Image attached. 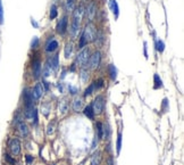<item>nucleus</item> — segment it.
<instances>
[{
    "label": "nucleus",
    "mask_w": 184,
    "mask_h": 165,
    "mask_svg": "<svg viewBox=\"0 0 184 165\" xmlns=\"http://www.w3.org/2000/svg\"><path fill=\"white\" fill-rule=\"evenodd\" d=\"M83 15H84V8L82 6L77 7L76 9L74 11V13H73V20H72L71 29H69V32H71V36L73 39H75L78 36L80 24H81V20Z\"/></svg>",
    "instance_id": "obj_1"
},
{
    "label": "nucleus",
    "mask_w": 184,
    "mask_h": 165,
    "mask_svg": "<svg viewBox=\"0 0 184 165\" xmlns=\"http://www.w3.org/2000/svg\"><path fill=\"white\" fill-rule=\"evenodd\" d=\"M81 38L85 41V43L92 42L94 40H97V31H96V27L92 25V24H87L84 29V31L82 33Z\"/></svg>",
    "instance_id": "obj_2"
},
{
    "label": "nucleus",
    "mask_w": 184,
    "mask_h": 165,
    "mask_svg": "<svg viewBox=\"0 0 184 165\" xmlns=\"http://www.w3.org/2000/svg\"><path fill=\"white\" fill-rule=\"evenodd\" d=\"M91 107L94 114H97V115L101 114L103 108H105V99H103V97L102 96H97L94 98V100L92 101Z\"/></svg>",
    "instance_id": "obj_3"
},
{
    "label": "nucleus",
    "mask_w": 184,
    "mask_h": 165,
    "mask_svg": "<svg viewBox=\"0 0 184 165\" xmlns=\"http://www.w3.org/2000/svg\"><path fill=\"white\" fill-rule=\"evenodd\" d=\"M89 58H90V50H89V48H84V49H82L81 52L77 55L76 57V62L78 64V66H85L89 62Z\"/></svg>",
    "instance_id": "obj_4"
},
{
    "label": "nucleus",
    "mask_w": 184,
    "mask_h": 165,
    "mask_svg": "<svg viewBox=\"0 0 184 165\" xmlns=\"http://www.w3.org/2000/svg\"><path fill=\"white\" fill-rule=\"evenodd\" d=\"M100 62H101V52L94 51L89 58V67L92 68V70H96V68L99 67Z\"/></svg>",
    "instance_id": "obj_5"
},
{
    "label": "nucleus",
    "mask_w": 184,
    "mask_h": 165,
    "mask_svg": "<svg viewBox=\"0 0 184 165\" xmlns=\"http://www.w3.org/2000/svg\"><path fill=\"white\" fill-rule=\"evenodd\" d=\"M8 146H9V149L13 155L16 156V155H18L20 153V141L17 138L10 139L9 142H8Z\"/></svg>",
    "instance_id": "obj_6"
},
{
    "label": "nucleus",
    "mask_w": 184,
    "mask_h": 165,
    "mask_svg": "<svg viewBox=\"0 0 184 165\" xmlns=\"http://www.w3.org/2000/svg\"><path fill=\"white\" fill-rule=\"evenodd\" d=\"M32 97H33V99H35V100H38V99H40L42 96H43V93H44V88H43V83L41 82H38L34 86V88H33V90H32Z\"/></svg>",
    "instance_id": "obj_7"
},
{
    "label": "nucleus",
    "mask_w": 184,
    "mask_h": 165,
    "mask_svg": "<svg viewBox=\"0 0 184 165\" xmlns=\"http://www.w3.org/2000/svg\"><path fill=\"white\" fill-rule=\"evenodd\" d=\"M68 29V17L67 16H64L60 21L58 22L57 24V33L59 34H65Z\"/></svg>",
    "instance_id": "obj_8"
},
{
    "label": "nucleus",
    "mask_w": 184,
    "mask_h": 165,
    "mask_svg": "<svg viewBox=\"0 0 184 165\" xmlns=\"http://www.w3.org/2000/svg\"><path fill=\"white\" fill-rule=\"evenodd\" d=\"M87 17H89L90 21H92V20L96 17V15H97V4H96L94 1H91L90 5L87 6Z\"/></svg>",
    "instance_id": "obj_9"
},
{
    "label": "nucleus",
    "mask_w": 184,
    "mask_h": 165,
    "mask_svg": "<svg viewBox=\"0 0 184 165\" xmlns=\"http://www.w3.org/2000/svg\"><path fill=\"white\" fill-rule=\"evenodd\" d=\"M58 46H59L58 41L55 40V39H52V36H51V39L48 40V42H47V45H46V51L47 52H54L55 50L58 49Z\"/></svg>",
    "instance_id": "obj_10"
},
{
    "label": "nucleus",
    "mask_w": 184,
    "mask_h": 165,
    "mask_svg": "<svg viewBox=\"0 0 184 165\" xmlns=\"http://www.w3.org/2000/svg\"><path fill=\"white\" fill-rule=\"evenodd\" d=\"M47 64L51 67L52 71H55V72L58 71V67H59V55H55L51 58H49V61H48Z\"/></svg>",
    "instance_id": "obj_11"
},
{
    "label": "nucleus",
    "mask_w": 184,
    "mask_h": 165,
    "mask_svg": "<svg viewBox=\"0 0 184 165\" xmlns=\"http://www.w3.org/2000/svg\"><path fill=\"white\" fill-rule=\"evenodd\" d=\"M32 70H33V74H34V79H38L41 74V62L39 59H36L32 64Z\"/></svg>",
    "instance_id": "obj_12"
},
{
    "label": "nucleus",
    "mask_w": 184,
    "mask_h": 165,
    "mask_svg": "<svg viewBox=\"0 0 184 165\" xmlns=\"http://www.w3.org/2000/svg\"><path fill=\"white\" fill-rule=\"evenodd\" d=\"M101 153L99 151V150H97L94 154L91 156V160H90V164L91 165H100V163H101Z\"/></svg>",
    "instance_id": "obj_13"
},
{
    "label": "nucleus",
    "mask_w": 184,
    "mask_h": 165,
    "mask_svg": "<svg viewBox=\"0 0 184 165\" xmlns=\"http://www.w3.org/2000/svg\"><path fill=\"white\" fill-rule=\"evenodd\" d=\"M58 109H59V113L60 114H66L68 111V101L66 98H63L61 100H59L58 104Z\"/></svg>",
    "instance_id": "obj_14"
},
{
    "label": "nucleus",
    "mask_w": 184,
    "mask_h": 165,
    "mask_svg": "<svg viewBox=\"0 0 184 165\" xmlns=\"http://www.w3.org/2000/svg\"><path fill=\"white\" fill-rule=\"evenodd\" d=\"M109 8L110 11H112L114 16L117 18L118 15H119V7H118V4L116 0H109Z\"/></svg>",
    "instance_id": "obj_15"
},
{
    "label": "nucleus",
    "mask_w": 184,
    "mask_h": 165,
    "mask_svg": "<svg viewBox=\"0 0 184 165\" xmlns=\"http://www.w3.org/2000/svg\"><path fill=\"white\" fill-rule=\"evenodd\" d=\"M83 108V99L80 98V97H76L73 101V109L75 112H80Z\"/></svg>",
    "instance_id": "obj_16"
},
{
    "label": "nucleus",
    "mask_w": 184,
    "mask_h": 165,
    "mask_svg": "<svg viewBox=\"0 0 184 165\" xmlns=\"http://www.w3.org/2000/svg\"><path fill=\"white\" fill-rule=\"evenodd\" d=\"M17 128H18V131H20V135H23V137H26V135L29 134V129H27V125H26L24 122H20Z\"/></svg>",
    "instance_id": "obj_17"
},
{
    "label": "nucleus",
    "mask_w": 184,
    "mask_h": 165,
    "mask_svg": "<svg viewBox=\"0 0 184 165\" xmlns=\"http://www.w3.org/2000/svg\"><path fill=\"white\" fill-rule=\"evenodd\" d=\"M83 113H84V115H85L87 117H89L90 120L94 119V115H96V114L93 113V111H92L91 105H90V106H87V107L84 108V111H83Z\"/></svg>",
    "instance_id": "obj_18"
},
{
    "label": "nucleus",
    "mask_w": 184,
    "mask_h": 165,
    "mask_svg": "<svg viewBox=\"0 0 184 165\" xmlns=\"http://www.w3.org/2000/svg\"><path fill=\"white\" fill-rule=\"evenodd\" d=\"M153 82H155V86H153V88L155 89L163 88V81H161V79L159 77L158 74H155V75H153Z\"/></svg>",
    "instance_id": "obj_19"
},
{
    "label": "nucleus",
    "mask_w": 184,
    "mask_h": 165,
    "mask_svg": "<svg viewBox=\"0 0 184 165\" xmlns=\"http://www.w3.org/2000/svg\"><path fill=\"white\" fill-rule=\"evenodd\" d=\"M109 134H110L109 125H108V124H102V134H101V138H103V139H108V138H109Z\"/></svg>",
    "instance_id": "obj_20"
},
{
    "label": "nucleus",
    "mask_w": 184,
    "mask_h": 165,
    "mask_svg": "<svg viewBox=\"0 0 184 165\" xmlns=\"http://www.w3.org/2000/svg\"><path fill=\"white\" fill-rule=\"evenodd\" d=\"M49 111H50V105L48 103L41 105V112H42V114H43L44 116H48V115H49Z\"/></svg>",
    "instance_id": "obj_21"
},
{
    "label": "nucleus",
    "mask_w": 184,
    "mask_h": 165,
    "mask_svg": "<svg viewBox=\"0 0 184 165\" xmlns=\"http://www.w3.org/2000/svg\"><path fill=\"white\" fill-rule=\"evenodd\" d=\"M109 74H110V77L112 80H115L116 76H117V70H116L115 65H112V64L109 65Z\"/></svg>",
    "instance_id": "obj_22"
},
{
    "label": "nucleus",
    "mask_w": 184,
    "mask_h": 165,
    "mask_svg": "<svg viewBox=\"0 0 184 165\" xmlns=\"http://www.w3.org/2000/svg\"><path fill=\"white\" fill-rule=\"evenodd\" d=\"M89 80V72H87L85 68H82L81 70V81L83 83L87 82Z\"/></svg>",
    "instance_id": "obj_23"
},
{
    "label": "nucleus",
    "mask_w": 184,
    "mask_h": 165,
    "mask_svg": "<svg viewBox=\"0 0 184 165\" xmlns=\"http://www.w3.org/2000/svg\"><path fill=\"white\" fill-rule=\"evenodd\" d=\"M72 50H73V45H72V43H67L66 47H65V57H66V58H69V57H71Z\"/></svg>",
    "instance_id": "obj_24"
},
{
    "label": "nucleus",
    "mask_w": 184,
    "mask_h": 165,
    "mask_svg": "<svg viewBox=\"0 0 184 165\" xmlns=\"http://www.w3.org/2000/svg\"><path fill=\"white\" fill-rule=\"evenodd\" d=\"M58 15V11H57V6L52 5L50 8V20H55Z\"/></svg>",
    "instance_id": "obj_25"
},
{
    "label": "nucleus",
    "mask_w": 184,
    "mask_h": 165,
    "mask_svg": "<svg viewBox=\"0 0 184 165\" xmlns=\"http://www.w3.org/2000/svg\"><path fill=\"white\" fill-rule=\"evenodd\" d=\"M93 90H96V87H94V82L91 83V84L89 86V88L85 89V91H84V97H87V96H90V95L93 92Z\"/></svg>",
    "instance_id": "obj_26"
},
{
    "label": "nucleus",
    "mask_w": 184,
    "mask_h": 165,
    "mask_svg": "<svg viewBox=\"0 0 184 165\" xmlns=\"http://www.w3.org/2000/svg\"><path fill=\"white\" fill-rule=\"evenodd\" d=\"M156 47H157V50H158L159 52H163L164 49H165V43H164L163 40L158 39L157 42H156Z\"/></svg>",
    "instance_id": "obj_27"
},
{
    "label": "nucleus",
    "mask_w": 184,
    "mask_h": 165,
    "mask_svg": "<svg viewBox=\"0 0 184 165\" xmlns=\"http://www.w3.org/2000/svg\"><path fill=\"white\" fill-rule=\"evenodd\" d=\"M75 7V0H66V9L67 11H73Z\"/></svg>",
    "instance_id": "obj_28"
},
{
    "label": "nucleus",
    "mask_w": 184,
    "mask_h": 165,
    "mask_svg": "<svg viewBox=\"0 0 184 165\" xmlns=\"http://www.w3.org/2000/svg\"><path fill=\"white\" fill-rule=\"evenodd\" d=\"M55 125H56V122H55V121H52V123H50L48 125V129H47V134H48V135H50V134L54 133V131H55Z\"/></svg>",
    "instance_id": "obj_29"
},
{
    "label": "nucleus",
    "mask_w": 184,
    "mask_h": 165,
    "mask_svg": "<svg viewBox=\"0 0 184 165\" xmlns=\"http://www.w3.org/2000/svg\"><path fill=\"white\" fill-rule=\"evenodd\" d=\"M51 72H52L51 67L49 66L48 64H46V66H44V68H43V76H44V77H48L49 75H51Z\"/></svg>",
    "instance_id": "obj_30"
},
{
    "label": "nucleus",
    "mask_w": 184,
    "mask_h": 165,
    "mask_svg": "<svg viewBox=\"0 0 184 165\" xmlns=\"http://www.w3.org/2000/svg\"><path fill=\"white\" fill-rule=\"evenodd\" d=\"M121 147H122V134L118 133L117 137V144H116V149H117V154L121 151Z\"/></svg>",
    "instance_id": "obj_31"
},
{
    "label": "nucleus",
    "mask_w": 184,
    "mask_h": 165,
    "mask_svg": "<svg viewBox=\"0 0 184 165\" xmlns=\"http://www.w3.org/2000/svg\"><path fill=\"white\" fill-rule=\"evenodd\" d=\"M4 23V7H2V2L0 0V24Z\"/></svg>",
    "instance_id": "obj_32"
},
{
    "label": "nucleus",
    "mask_w": 184,
    "mask_h": 165,
    "mask_svg": "<svg viewBox=\"0 0 184 165\" xmlns=\"http://www.w3.org/2000/svg\"><path fill=\"white\" fill-rule=\"evenodd\" d=\"M102 86H103V80H102V79H99L98 81L94 82V87H96V89H100Z\"/></svg>",
    "instance_id": "obj_33"
},
{
    "label": "nucleus",
    "mask_w": 184,
    "mask_h": 165,
    "mask_svg": "<svg viewBox=\"0 0 184 165\" xmlns=\"http://www.w3.org/2000/svg\"><path fill=\"white\" fill-rule=\"evenodd\" d=\"M5 160H7V162H8L9 164L15 165V160H13V158H11V157H10V156H9V155H8V154H6V155H5Z\"/></svg>",
    "instance_id": "obj_34"
},
{
    "label": "nucleus",
    "mask_w": 184,
    "mask_h": 165,
    "mask_svg": "<svg viewBox=\"0 0 184 165\" xmlns=\"http://www.w3.org/2000/svg\"><path fill=\"white\" fill-rule=\"evenodd\" d=\"M38 43H39V39H38V38L35 36V38L33 39V41H32V48H36Z\"/></svg>",
    "instance_id": "obj_35"
},
{
    "label": "nucleus",
    "mask_w": 184,
    "mask_h": 165,
    "mask_svg": "<svg viewBox=\"0 0 184 165\" xmlns=\"http://www.w3.org/2000/svg\"><path fill=\"white\" fill-rule=\"evenodd\" d=\"M26 162H27V165H30L32 162H33V156L31 155H26Z\"/></svg>",
    "instance_id": "obj_36"
},
{
    "label": "nucleus",
    "mask_w": 184,
    "mask_h": 165,
    "mask_svg": "<svg viewBox=\"0 0 184 165\" xmlns=\"http://www.w3.org/2000/svg\"><path fill=\"white\" fill-rule=\"evenodd\" d=\"M163 111L166 112L167 111V99H164V103H163Z\"/></svg>",
    "instance_id": "obj_37"
},
{
    "label": "nucleus",
    "mask_w": 184,
    "mask_h": 165,
    "mask_svg": "<svg viewBox=\"0 0 184 165\" xmlns=\"http://www.w3.org/2000/svg\"><path fill=\"white\" fill-rule=\"evenodd\" d=\"M144 56L148 58V52H147V42H144Z\"/></svg>",
    "instance_id": "obj_38"
}]
</instances>
